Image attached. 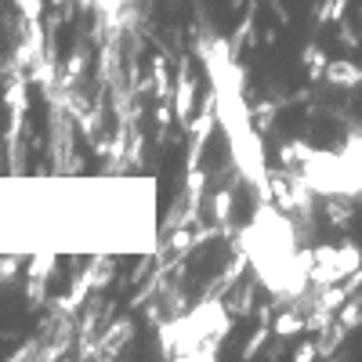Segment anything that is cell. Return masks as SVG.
<instances>
[{
  "mask_svg": "<svg viewBox=\"0 0 362 362\" xmlns=\"http://www.w3.org/2000/svg\"><path fill=\"white\" fill-rule=\"evenodd\" d=\"M276 329H279V334H297V329H300V319H297V315H283V319L276 322Z\"/></svg>",
  "mask_w": 362,
  "mask_h": 362,
  "instance_id": "cell-1",
  "label": "cell"
}]
</instances>
